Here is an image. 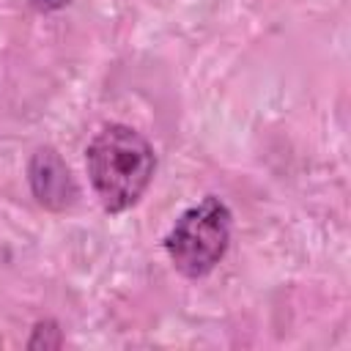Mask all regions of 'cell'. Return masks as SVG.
<instances>
[{"label": "cell", "mask_w": 351, "mask_h": 351, "mask_svg": "<svg viewBox=\"0 0 351 351\" xmlns=\"http://www.w3.org/2000/svg\"><path fill=\"white\" fill-rule=\"evenodd\" d=\"M27 184H30L36 203L44 206L47 211H69L80 197V189H77V181L69 165L52 145H41L30 156Z\"/></svg>", "instance_id": "3"}, {"label": "cell", "mask_w": 351, "mask_h": 351, "mask_svg": "<svg viewBox=\"0 0 351 351\" xmlns=\"http://www.w3.org/2000/svg\"><path fill=\"white\" fill-rule=\"evenodd\" d=\"M233 230V214L225 200L217 195H206L195 206H189L170 233L165 236V250L176 266L189 280H200L214 271V266L225 258Z\"/></svg>", "instance_id": "2"}, {"label": "cell", "mask_w": 351, "mask_h": 351, "mask_svg": "<svg viewBox=\"0 0 351 351\" xmlns=\"http://www.w3.org/2000/svg\"><path fill=\"white\" fill-rule=\"evenodd\" d=\"M60 346H63V332L58 329L55 321H38L33 326L27 348H60Z\"/></svg>", "instance_id": "4"}, {"label": "cell", "mask_w": 351, "mask_h": 351, "mask_svg": "<svg viewBox=\"0 0 351 351\" xmlns=\"http://www.w3.org/2000/svg\"><path fill=\"white\" fill-rule=\"evenodd\" d=\"M71 0H30V5L36 8V11H41V14H52V11H60V8H66Z\"/></svg>", "instance_id": "5"}, {"label": "cell", "mask_w": 351, "mask_h": 351, "mask_svg": "<svg viewBox=\"0 0 351 351\" xmlns=\"http://www.w3.org/2000/svg\"><path fill=\"white\" fill-rule=\"evenodd\" d=\"M85 167L99 206L107 214H123L145 195L156 170V154L137 129L110 123L88 143Z\"/></svg>", "instance_id": "1"}]
</instances>
